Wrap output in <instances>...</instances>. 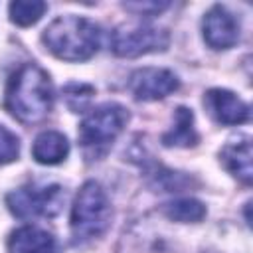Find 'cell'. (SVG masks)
I'll return each mask as SVG.
<instances>
[{"instance_id":"obj_1","label":"cell","mask_w":253,"mask_h":253,"mask_svg":"<svg viewBox=\"0 0 253 253\" xmlns=\"http://www.w3.org/2000/svg\"><path fill=\"white\" fill-rule=\"evenodd\" d=\"M4 105L20 123L43 121L53 107V91L47 73L36 63H24L8 81Z\"/></svg>"},{"instance_id":"obj_2","label":"cell","mask_w":253,"mask_h":253,"mask_svg":"<svg viewBox=\"0 0 253 253\" xmlns=\"http://www.w3.org/2000/svg\"><path fill=\"white\" fill-rule=\"evenodd\" d=\"M45 47L63 61H85L93 57L101 43L99 26L87 18L61 16L53 20L42 36Z\"/></svg>"},{"instance_id":"obj_3","label":"cell","mask_w":253,"mask_h":253,"mask_svg":"<svg viewBox=\"0 0 253 253\" xmlns=\"http://www.w3.org/2000/svg\"><path fill=\"white\" fill-rule=\"evenodd\" d=\"M111 221L107 194L97 182H85L71 208V235L75 243H87L101 237Z\"/></svg>"},{"instance_id":"obj_4","label":"cell","mask_w":253,"mask_h":253,"mask_svg":"<svg viewBox=\"0 0 253 253\" xmlns=\"http://www.w3.org/2000/svg\"><path fill=\"white\" fill-rule=\"evenodd\" d=\"M128 121V111L119 103H105L93 109L79 125V142L87 156L101 158Z\"/></svg>"},{"instance_id":"obj_5","label":"cell","mask_w":253,"mask_h":253,"mask_svg":"<svg viewBox=\"0 0 253 253\" xmlns=\"http://www.w3.org/2000/svg\"><path fill=\"white\" fill-rule=\"evenodd\" d=\"M65 200V192L57 184L49 186H22L6 196L10 211L22 219L28 217H53L59 213Z\"/></svg>"},{"instance_id":"obj_6","label":"cell","mask_w":253,"mask_h":253,"mask_svg":"<svg viewBox=\"0 0 253 253\" xmlns=\"http://www.w3.org/2000/svg\"><path fill=\"white\" fill-rule=\"evenodd\" d=\"M170 43L166 30L152 24H125L119 26L111 36L113 53L119 57H138L150 51H164Z\"/></svg>"},{"instance_id":"obj_7","label":"cell","mask_w":253,"mask_h":253,"mask_svg":"<svg viewBox=\"0 0 253 253\" xmlns=\"http://www.w3.org/2000/svg\"><path fill=\"white\" fill-rule=\"evenodd\" d=\"M178 77L170 69L142 67L130 75L128 87L138 101H158L178 89Z\"/></svg>"},{"instance_id":"obj_8","label":"cell","mask_w":253,"mask_h":253,"mask_svg":"<svg viewBox=\"0 0 253 253\" xmlns=\"http://www.w3.org/2000/svg\"><path fill=\"white\" fill-rule=\"evenodd\" d=\"M202 30H204V40L210 47L213 49H227L231 45H235V42L239 40V24L233 18L231 12H227L223 6L215 4L211 6L202 22Z\"/></svg>"},{"instance_id":"obj_9","label":"cell","mask_w":253,"mask_h":253,"mask_svg":"<svg viewBox=\"0 0 253 253\" xmlns=\"http://www.w3.org/2000/svg\"><path fill=\"white\" fill-rule=\"evenodd\" d=\"M204 103L210 115L221 125H243L249 121V105L227 89H210Z\"/></svg>"},{"instance_id":"obj_10","label":"cell","mask_w":253,"mask_h":253,"mask_svg":"<svg viewBox=\"0 0 253 253\" xmlns=\"http://www.w3.org/2000/svg\"><path fill=\"white\" fill-rule=\"evenodd\" d=\"M221 164L227 172L239 178L243 184H251L253 180V166H251V138L245 134L233 136L219 152Z\"/></svg>"},{"instance_id":"obj_11","label":"cell","mask_w":253,"mask_h":253,"mask_svg":"<svg viewBox=\"0 0 253 253\" xmlns=\"http://www.w3.org/2000/svg\"><path fill=\"white\" fill-rule=\"evenodd\" d=\"M8 253H59V245L51 233L34 225H24L10 233Z\"/></svg>"},{"instance_id":"obj_12","label":"cell","mask_w":253,"mask_h":253,"mask_svg":"<svg viewBox=\"0 0 253 253\" xmlns=\"http://www.w3.org/2000/svg\"><path fill=\"white\" fill-rule=\"evenodd\" d=\"M32 154L40 164H59L69 154V142L57 130H43L36 136Z\"/></svg>"},{"instance_id":"obj_13","label":"cell","mask_w":253,"mask_h":253,"mask_svg":"<svg viewBox=\"0 0 253 253\" xmlns=\"http://www.w3.org/2000/svg\"><path fill=\"white\" fill-rule=\"evenodd\" d=\"M200 140L198 130L194 126V113L186 107H178L174 113V126L162 134L164 146H194Z\"/></svg>"},{"instance_id":"obj_14","label":"cell","mask_w":253,"mask_h":253,"mask_svg":"<svg viewBox=\"0 0 253 253\" xmlns=\"http://www.w3.org/2000/svg\"><path fill=\"white\" fill-rule=\"evenodd\" d=\"M162 211L166 213V217L182 223H196L206 217V206L194 198H180V200L168 202L164 204Z\"/></svg>"},{"instance_id":"obj_15","label":"cell","mask_w":253,"mask_h":253,"mask_svg":"<svg viewBox=\"0 0 253 253\" xmlns=\"http://www.w3.org/2000/svg\"><path fill=\"white\" fill-rule=\"evenodd\" d=\"M45 8V2L40 0H16L10 4V20L18 26H32L43 16Z\"/></svg>"},{"instance_id":"obj_16","label":"cell","mask_w":253,"mask_h":253,"mask_svg":"<svg viewBox=\"0 0 253 253\" xmlns=\"http://www.w3.org/2000/svg\"><path fill=\"white\" fill-rule=\"evenodd\" d=\"M93 93H95V89L91 85H85V83H69L63 89L65 103L73 113H83L89 107Z\"/></svg>"},{"instance_id":"obj_17","label":"cell","mask_w":253,"mask_h":253,"mask_svg":"<svg viewBox=\"0 0 253 253\" xmlns=\"http://www.w3.org/2000/svg\"><path fill=\"white\" fill-rule=\"evenodd\" d=\"M18 152H20L18 136L0 125V166L14 162L18 158Z\"/></svg>"},{"instance_id":"obj_18","label":"cell","mask_w":253,"mask_h":253,"mask_svg":"<svg viewBox=\"0 0 253 253\" xmlns=\"http://www.w3.org/2000/svg\"><path fill=\"white\" fill-rule=\"evenodd\" d=\"M126 10H132L136 14H158L160 10H164L168 6V2H125L123 4Z\"/></svg>"}]
</instances>
